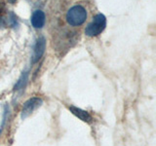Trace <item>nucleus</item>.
<instances>
[{
	"label": "nucleus",
	"mask_w": 156,
	"mask_h": 146,
	"mask_svg": "<svg viewBox=\"0 0 156 146\" xmlns=\"http://www.w3.org/2000/svg\"><path fill=\"white\" fill-rule=\"evenodd\" d=\"M87 19V11L81 5L71 7L66 13V22L71 26H79Z\"/></svg>",
	"instance_id": "1"
},
{
	"label": "nucleus",
	"mask_w": 156,
	"mask_h": 146,
	"mask_svg": "<svg viewBox=\"0 0 156 146\" xmlns=\"http://www.w3.org/2000/svg\"><path fill=\"white\" fill-rule=\"evenodd\" d=\"M106 26V18L102 14H97L93 21L85 28V34L89 37H95L105 30Z\"/></svg>",
	"instance_id": "2"
},
{
	"label": "nucleus",
	"mask_w": 156,
	"mask_h": 146,
	"mask_svg": "<svg viewBox=\"0 0 156 146\" xmlns=\"http://www.w3.org/2000/svg\"><path fill=\"white\" fill-rule=\"evenodd\" d=\"M43 103V100L41 97H31V99H27L23 103V106L22 108L21 118L24 120L26 118L30 115L34 110H36L38 107H40Z\"/></svg>",
	"instance_id": "3"
},
{
	"label": "nucleus",
	"mask_w": 156,
	"mask_h": 146,
	"mask_svg": "<svg viewBox=\"0 0 156 146\" xmlns=\"http://www.w3.org/2000/svg\"><path fill=\"white\" fill-rule=\"evenodd\" d=\"M45 50H46V39L43 36H41L36 40L35 46H34L32 63H35L40 60L42 56L44 55V53H45Z\"/></svg>",
	"instance_id": "4"
},
{
	"label": "nucleus",
	"mask_w": 156,
	"mask_h": 146,
	"mask_svg": "<svg viewBox=\"0 0 156 146\" xmlns=\"http://www.w3.org/2000/svg\"><path fill=\"white\" fill-rule=\"evenodd\" d=\"M45 22H46L45 13L41 11V10H36V11L32 14L30 23L34 28H37V29L42 28L44 26V24H45Z\"/></svg>",
	"instance_id": "5"
},
{
	"label": "nucleus",
	"mask_w": 156,
	"mask_h": 146,
	"mask_svg": "<svg viewBox=\"0 0 156 146\" xmlns=\"http://www.w3.org/2000/svg\"><path fill=\"white\" fill-rule=\"evenodd\" d=\"M68 109L71 112V113L76 116L78 119H80L83 122H86V123H91L93 121L92 116L89 114V112H87L85 110H83L81 108H78L76 106H69Z\"/></svg>",
	"instance_id": "6"
},
{
	"label": "nucleus",
	"mask_w": 156,
	"mask_h": 146,
	"mask_svg": "<svg viewBox=\"0 0 156 146\" xmlns=\"http://www.w3.org/2000/svg\"><path fill=\"white\" fill-rule=\"evenodd\" d=\"M27 80H28V71H24V72H23L21 77L19 78V80L17 81L16 85L14 86V91L17 92L20 90H23L24 88V86H26Z\"/></svg>",
	"instance_id": "7"
},
{
	"label": "nucleus",
	"mask_w": 156,
	"mask_h": 146,
	"mask_svg": "<svg viewBox=\"0 0 156 146\" xmlns=\"http://www.w3.org/2000/svg\"><path fill=\"white\" fill-rule=\"evenodd\" d=\"M0 134H1V129H0Z\"/></svg>",
	"instance_id": "8"
}]
</instances>
